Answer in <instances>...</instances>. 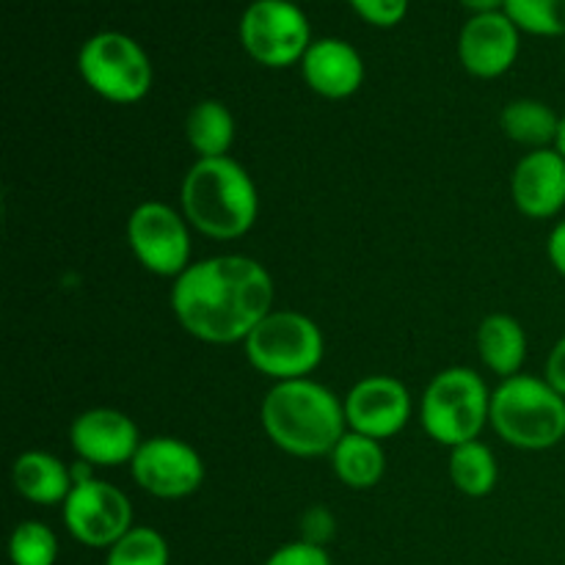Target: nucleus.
<instances>
[{"instance_id": "nucleus-1", "label": "nucleus", "mask_w": 565, "mask_h": 565, "mask_svg": "<svg viewBox=\"0 0 565 565\" xmlns=\"http://www.w3.org/2000/svg\"><path fill=\"white\" fill-rule=\"evenodd\" d=\"M276 287L268 268L246 254H218L193 263L171 285V312L199 342H246L254 326L274 312Z\"/></svg>"}, {"instance_id": "nucleus-2", "label": "nucleus", "mask_w": 565, "mask_h": 565, "mask_svg": "<svg viewBox=\"0 0 565 565\" xmlns=\"http://www.w3.org/2000/svg\"><path fill=\"white\" fill-rule=\"evenodd\" d=\"M265 436L296 458H329L348 434L345 403L315 379L279 381L259 406Z\"/></svg>"}, {"instance_id": "nucleus-3", "label": "nucleus", "mask_w": 565, "mask_h": 565, "mask_svg": "<svg viewBox=\"0 0 565 565\" xmlns=\"http://www.w3.org/2000/svg\"><path fill=\"white\" fill-rule=\"evenodd\" d=\"M180 210L210 241H237L259 218V191L248 169L232 154L199 158L182 177Z\"/></svg>"}, {"instance_id": "nucleus-4", "label": "nucleus", "mask_w": 565, "mask_h": 565, "mask_svg": "<svg viewBox=\"0 0 565 565\" xmlns=\"http://www.w3.org/2000/svg\"><path fill=\"white\" fill-rule=\"evenodd\" d=\"M489 425L516 450H552L565 439V397L544 375L519 373L491 392Z\"/></svg>"}, {"instance_id": "nucleus-5", "label": "nucleus", "mask_w": 565, "mask_h": 565, "mask_svg": "<svg viewBox=\"0 0 565 565\" xmlns=\"http://www.w3.org/2000/svg\"><path fill=\"white\" fill-rule=\"evenodd\" d=\"M491 392L483 375L472 367L436 373L419 401L425 434L447 450L480 439L491 419Z\"/></svg>"}, {"instance_id": "nucleus-6", "label": "nucleus", "mask_w": 565, "mask_h": 565, "mask_svg": "<svg viewBox=\"0 0 565 565\" xmlns=\"http://www.w3.org/2000/svg\"><path fill=\"white\" fill-rule=\"evenodd\" d=\"M243 353L248 364L274 384L312 379L315 370L323 364L326 337L309 315L296 309H274L254 326L243 342Z\"/></svg>"}, {"instance_id": "nucleus-7", "label": "nucleus", "mask_w": 565, "mask_h": 565, "mask_svg": "<svg viewBox=\"0 0 565 565\" xmlns=\"http://www.w3.org/2000/svg\"><path fill=\"white\" fill-rule=\"evenodd\" d=\"M77 72L97 97L136 105L152 92L154 66L141 42L125 31H97L77 50Z\"/></svg>"}, {"instance_id": "nucleus-8", "label": "nucleus", "mask_w": 565, "mask_h": 565, "mask_svg": "<svg viewBox=\"0 0 565 565\" xmlns=\"http://www.w3.org/2000/svg\"><path fill=\"white\" fill-rule=\"evenodd\" d=\"M248 58L265 70L298 66L312 47V22L296 0H252L237 25Z\"/></svg>"}, {"instance_id": "nucleus-9", "label": "nucleus", "mask_w": 565, "mask_h": 565, "mask_svg": "<svg viewBox=\"0 0 565 565\" xmlns=\"http://www.w3.org/2000/svg\"><path fill=\"white\" fill-rule=\"evenodd\" d=\"M191 230L182 210L149 199L127 218V246L143 270L174 281L193 265Z\"/></svg>"}, {"instance_id": "nucleus-10", "label": "nucleus", "mask_w": 565, "mask_h": 565, "mask_svg": "<svg viewBox=\"0 0 565 565\" xmlns=\"http://www.w3.org/2000/svg\"><path fill=\"white\" fill-rule=\"evenodd\" d=\"M61 519L66 533L92 550H110L121 535L136 527L130 497L119 486L99 478L72 486L70 497L61 505Z\"/></svg>"}, {"instance_id": "nucleus-11", "label": "nucleus", "mask_w": 565, "mask_h": 565, "mask_svg": "<svg viewBox=\"0 0 565 565\" xmlns=\"http://www.w3.org/2000/svg\"><path fill=\"white\" fill-rule=\"evenodd\" d=\"M132 480L154 500H185L204 483V458L191 441L177 436L143 439L130 463Z\"/></svg>"}, {"instance_id": "nucleus-12", "label": "nucleus", "mask_w": 565, "mask_h": 565, "mask_svg": "<svg viewBox=\"0 0 565 565\" xmlns=\"http://www.w3.org/2000/svg\"><path fill=\"white\" fill-rule=\"evenodd\" d=\"M348 430L370 439H392L408 425L414 414V397L395 375L375 373L356 381L342 397Z\"/></svg>"}, {"instance_id": "nucleus-13", "label": "nucleus", "mask_w": 565, "mask_h": 565, "mask_svg": "<svg viewBox=\"0 0 565 565\" xmlns=\"http://www.w3.org/2000/svg\"><path fill=\"white\" fill-rule=\"evenodd\" d=\"M70 441L77 461L92 463L94 469H116L132 463L143 439L132 417L119 408L97 406L72 419Z\"/></svg>"}, {"instance_id": "nucleus-14", "label": "nucleus", "mask_w": 565, "mask_h": 565, "mask_svg": "<svg viewBox=\"0 0 565 565\" xmlns=\"http://www.w3.org/2000/svg\"><path fill=\"white\" fill-rule=\"evenodd\" d=\"M522 31L505 11L469 17L458 33V61L480 81L502 77L519 58Z\"/></svg>"}, {"instance_id": "nucleus-15", "label": "nucleus", "mask_w": 565, "mask_h": 565, "mask_svg": "<svg viewBox=\"0 0 565 565\" xmlns=\"http://www.w3.org/2000/svg\"><path fill=\"white\" fill-rule=\"evenodd\" d=\"M511 196L524 218H555L565 207V158L552 149H535L519 158L511 174Z\"/></svg>"}, {"instance_id": "nucleus-16", "label": "nucleus", "mask_w": 565, "mask_h": 565, "mask_svg": "<svg viewBox=\"0 0 565 565\" xmlns=\"http://www.w3.org/2000/svg\"><path fill=\"white\" fill-rule=\"evenodd\" d=\"M298 70H301L309 92L323 99L353 97L362 88L364 75H367L362 53L351 42L337 36L315 39Z\"/></svg>"}, {"instance_id": "nucleus-17", "label": "nucleus", "mask_w": 565, "mask_h": 565, "mask_svg": "<svg viewBox=\"0 0 565 565\" xmlns=\"http://www.w3.org/2000/svg\"><path fill=\"white\" fill-rule=\"evenodd\" d=\"M475 345H478L483 367L491 370L500 381L522 373L524 362H527V331L513 315H486L478 326V334H475Z\"/></svg>"}, {"instance_id": "nucleus-18", "label": "nucleus", "mask_w": 565, "mask_h": 565, "mask_svg": "<svg viewBox=\"0 0 565 565\" xmlns=\"http://www.w3.org/2000/svg\"><path fill=\"white\" fill-rule=\"evenodd\" d=\"M11 483L22 500L33 505H64L72 491V469L58 456L28 450L11 467Z\"/></svg>"}, {"instance_id": "nucleus-19", "label": "nucleus", "mask_w": 565, "mask_h": 565, "mask_svg": "<svg viewBox=\"0 0 565 565\" xmlns=\"http://www.w3.org/2000/svg\"><path fill=\"white\" fill-rule=\"evenodd\" d=\"M331 469H334L337 480L345 489L353 491H370L381 483L386 472V452L379 439L370 436L353 434L348 430L329 456Z\"/></svg>"}, {"instance_id": "nucleus-20", "label": "nucleus", "mask_w": 565, "mask_h": 565, "mask_svg": "<svg viewBox=\"0 0 565 565\" xmlns=\"http://www.w3.org/2000/svg\"><path fill=\"white\" fill-rule=\"evenodd\" d=\"M563 114H557L544 99L519 97L500 110V130L527 152L552 149L557 143Z\"/></svg>"}, {"instance_id": "nucleus-21", "label": "nucleus", "mask_w": 565, "mask_h": 565, "mask_svg": "<svg viewBox=\"0 0 565 565\" xmlns=\"http://www.w3.org/2000/svg\"><path fill=\"white\" fill-rule=\"evenodd\" d=\"M237 121L221 99H199L185 116V138L199 158H226L235 147Z\"/></svg>"}, {"instance_id": "nucleus-22", "label": "nucleus", "mask_w": 565, "mask_h": 565, "mask_svg": "<svg viewBox=\"0 0 565 565\" xmlns=\"http://www.w3.org/2000/svg\"><path fill=\"white\" fill-rule=\"evenodd\" d=\"M447 472L456 491L472 500H483L500 483V463H497L494 450L480 439L452 447Z\"/></svg>"}, {"instance_id": "nucleus-23", "label": "nucleus", "mask_w": 565, "mask_h": 565, "mask_svg": "<svg viewBox=\"0 0 565 565\" xmlns=\"http://www.w3.org/2000/svg\"><path fill=\"white\" fill-rule=\"evenodd\" d=\"M58 539L53 530L36 519H25L11 530L9 561L11 565H55L58 561Z\"/></svg>"}, {"instance_id": "nucleus-24", "label": "nucleus", "mask_w": 565, "mask_h": 565, "mask_svg": "<svg viewBox=\"0 0 565 565\" xmlns=\"http://www.w3.org/2000/svg\"><path fill=\"white\" fill-rule=\"evenodd\" d=\"M505 14L530 36H565V0H505Z\"/></svg>"}, {"instance_id": "nucleus-25", "label": "nucleus", "mask_w": 565, "mask_h": 565, "mask_svg": "<svg viewBox=\"0 0 565 565\" xmlns=\"http://www.w3.org/2000/svg\"><path fill=\"white\" fill-rule=\"evenodd\" d=\"M169 541L152 527H132L105 555V565H169Z\"/></svg>"}, {"instance_id": "nucleus-26", "label": "nucleus", "mask_w": 565, "mask_h": 565, "mask_svg": "<svg viewBox=\"0 0 565 565\" xmlns=\"http://www.w3.org/2000/svg\"><path fill=\"white\" fill-rule=\"evenodd\" d=\"M353 11L373 28H395L406 20L412 0H348Z\"/></svg>"}, {"instance_id": "nucleus-27", "label": "nucleus", "mask_w": 565, "mask_h": 565, "mask_svg": "<svg viewBox=\"0 0 565 565\" xmlns=\"http://www.w3.org/2000/svg\"><path fill=\"white\" fill-rule=\"evenodd\" d=\"M263 565H331V555L326 546L309 544V541H290L279 546Z\"/></svg>"}, {"instance_id": "nucleus-28", "label": "nucleus", "mask_w": 565, "mask_h": 565, "mask_svg": "<svg viewBox=\"0 0 565 565\" xmlns=\"http://www.w3.org/2000/svg\"><path fill=\"white\" fill-rule=\"evenodd\" d=\"M303 535L301 541H309V544L326 546V541L334 535V516H331L326 508H312V511L303 513Z\"/></svg>"}, {"instance_id": "nucleus-29", "label": "nucleus", "mask_w": 565, "mask_h": 565, "mask_svg": "<svg viewBox=\"0 0 565 565\" xmlns=\"http://www.w3.org/2000/svg\"><path fill=\"white\" fill-rule=\"evenodd\" d=\"M544 379L565 397V334L555 342V348H552L550 356H546Z\"/></svg>"}, {"instance_id": "nucleus-30", "label": "nucleus", "mask_w": 565, "mask_h": 565, "mask_svg": "<svg viewBox=\"0 0 565 565\" xmlns=\"http://www.w3.org/2000/svg\"><path fill=\"white\" fill-rule=\"evenodd\" d=\"M546 257H550L552 268L565 279V218L557 221L546 237Z\"/></svg>"}, {"instance_id": "nucleus-31", "label": "nucleus", "mask_w": 565, "mask_h": 565, "mask_svg": "<svg viewBox=\"0 0 565 565\" xmlns=\"http://www.w3.org/2000/svg\"><path fill=\"white\" fill-rule=\"evenodd\" d=\"M469 17L475 14H494V11H505V0H458Z\"/></svg>"}, {"instance_id": "nucleus-32", "label": "nucleus", "mask_w": 565, "mask_h": 565, "mask_svg": "<svg viewBox=\"0 0 565 565\" xmlns=\"http://www.w3.org/2000/svg\"><path fill=\"white\" fill-rule=\"evenodd\" d=\"M555 149H557V152H561L563 158H565V114H563V119H561V132H557V143H555Z\"/></svg>"}]
</instances>
